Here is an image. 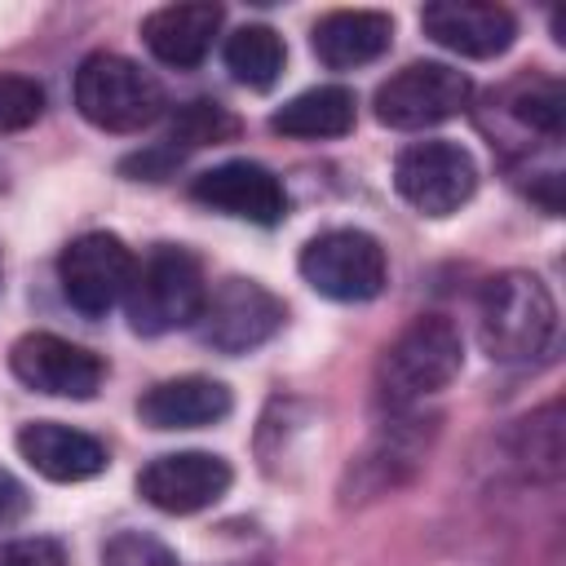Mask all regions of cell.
<instances>
[{
    "label": "cell",
    "instance_id": "26",
    "mask_svg": "<svg viewBox=\"0 0 566 566\" xmlns=\"http://www.w3.org/2000/svg\"><path fill=\"white\" fill-rule=\"evenodd\" d=\"M0 566H66V553L49 535H18L0 539Z\"/></svg>",
    "mask_w": 566,
    "mask_h": 566
},
{
    "label": "cell",
    "instance_id": "18",
    "mask_svg": "<svg viewBox=\"0 0 566 566\" xmlns=\"http://www.w3.org/2000/svg\"><path fill=\"white\" fill-rule=\"evenodd\" d=\"M394 40V18L380 9H336L314 22L310 44L323 66L332 71H354L376 62Z\"/></svg>",
    "mask_w": 566,
    "mask_h": 566
},
{
    "label": "cell",
    "instance_id": "2",
    "mask_svg": "<svg viewBox=\"0 0 566 566\" xmlns=\"http://www.w3.org/2000/svg\"><path fill=\"white\" fill-rule=\"evenodd\" d=\"M464 367L460 327L442 314L411 318L376 363V398L385 411H411L416 402L442 394Z\"/></svg>",
    "mask_w": 566,
    "mask_h": 566
},
{
    "label": "cell",
    "instance_id": "19",
    "mask_svg": "<svg viewBox=\"0 0 566 566\" xmlns=\"http://www.w3.org/2000/svg\"><path fill=\"white\" fill-rule=\"evenodd\" d=\"M420 420H394L354 464H349V482L358 495H385L389 486H398L420 460H424V447H429V433L416 429Z\"/></svg>",
    "mask_w": 566,
    "mask_h": 566
},
{
    "label": "cell",
    "instance_id": "23",
    "mask_svg": "<svg viewBox=\"0 0 566 566\" xmlns=\"http://www.w3.org/2000/svg\"><path fill=\"white\" fill-rule=\"evenodd\" d=\"M239 133V119L217 106V102H186L177 115H172V128H168V150L181 159V150H195V146H217V142H230Z\"/></svg>",
    "mask_w": 566,
    "mask_h": 566
},
{
    "label": "cell",
    "instance_id": "10",
    "mask_svg": "<svg viewBox=\"0 0 566 566\" xmlns=\"http://www.w3.org/2000/svg\"><path fill=\"white\" fill-rule=\"evenodd\" d=\"M9 367L27 389L49 394V398H80V402L93 398L106 380V363L93 349L66 336H53V332L18 336L9 349Z\"/></svg>",
    "mask_w": 566,
    "mask_h": 566
},
{
    "label": "cell",
    "instance_id": "25",
    "mask_svg": "<svg viewBox=\"0 0 566 566\" xmlns=\"http://www.w3.org/2000/svg\"><path fill=\"white\" fill-rule=\"evenodd\" d=\"M102 566H181V562L164 539H155L146 531H119L106 539Z\"/></svg>",
    "mask_w": 566,
    "mask_h": 566
},
{
    "label": "cell",
    "instance_id": "20",
    "mask_svg": "<svg viewBox=\"0 0 566 566\" xmlns=\"http://www.w3.org/2000/svg\"><path fill=\"white\" fill-rule=\"evenodd\" d=\"M354 106L358 102L345 84H318V88H305L292 102H283L270 115V128L283 137H305V142L345 137L354 128Z\"/></svg>",
    "mask_w": 566,
    "mask_h": 566
},
{
    "label": "cell",
    "instance_id": "21",
    "mask_svg": "<svg viewBox=\"0 0 566 566\" xmlns=\"http://www.w3.org/2000/svg\"><path fill=\"white\" fill-rule=\"evenodd\" d=\"M221 57H226V71H230L239 84L265 93V88L279 84L283 62H287V49H283V35H279L274 27L248 22V27H239L234 35H226Z\"/></svg>",
    "mask_w": 566,
    "mask_h": 566
},
{
    "label": "cell",
    "instance_id": "24",
    "mask_svg": "<svg viewBox=\"0 0 566 566\" xmlns=\"http://www.w3.org/2000/svg\"><path fill=\"white\" fill-rule=\"evenodd\" d=\"M44 115V88L31 75H0V133H22Z\"/></svg>",
    "mask_w": 566,
    "mask_h": 566
},
{
    "label": "cell",
    "instance_id": "7",
    "mask_svg": "<svg viewBox=\"0 0 566 566\" xmlns=\"http://www.w3.org/2000/svg\"><path fill=\"white\" fill-rule=\"evenodd\" d=\"M283 318H287V310H283V301L265 283L234 274V279H221L203 296L195 332L217 354H248V349L265 345L283 327Z\"/></svg>",
    "mask_w": 566,
    "mask_h": 566
},
{
    "label": "cell",
    "instance_id": "4",
    "mask_svg": "<svg viewBox=\"0 0 566 566\" xmlns=\"http://www.w3.org/2000/svg\"><path fill=\"white\" fill-rule=\"evenodd\" d=\"M71 93L75 111L102 133H142L168 106L164 84L124 53H88L75 66Z\"/></svg>",
    "mask_w": 566,
    "mask_h": 566
},
{
    "label": "cell",
    "instance_id": "16",
    "mask_svg": "<svg viewBox=\"0 0 566 566\" xmlns=\"http://www.w3.org/2000/svg\"><path fill=\"white\" fill-rule=\"evenodd\" d=\"M234 407L230 389L212 376H172L137 398V416L150 429H203L226 420Z\"/></svg>",
    "mask_w": 566,
    "mask_h": 566
},
{
    "label": "cell",
    "instance_id": "9",
    "mask_svg": "<svg viewBox=\"0 0 566 566\" xmlns=\"http://www.w3.org/2000/svg\"><path fill=\"white\" fill-rule=\"evenodd\" d=\"M473 97V84L464 71L447 66V62H411L402 71H394L380 88H376V119L385 128H429L442 124L451 115H460Z\"/></svg>",
    "mask_w": 566,
    "mask_h": 566
},
{
    "label": "cell",
    "instance_id": "14",
    "mask_svg": "<svg viewBox=\"0 0 566 566\" xmlns=\"http://www.w3.org/2000/svg\"><path fill=\"white\" fill-rule=\"evenodd\" d=\"M420 27L433 44H442L460 57H500L517 40V18L504 4H482V0L424 4Z\"/></svg>",
    "mask_w": 566,
    "mask_h": 566
},
{
    "label": "cell",
    "instance_id": "11",
    "mask_svg": "<svg viewBox=\"0 0 566 566\" xmlns=\"http://www.w3.org/2000/svg\"><path fill=\"white\" fill-rule=\"evenodd\" d=\"M234 482V469L212 451H172L137 473V495L159 513H199L217 504Z\"/></svg>",
    "mask_w": 566,
    "mask_h": 566
},
{
    "label": "cell",
    "instance_id": "27",
    "mask_svg": "<svg viewBox=\"0 0 566 566\" xmlns=\"http://www.w3.org/2000/svg\"><path fill=\"white\" fill-rule=\"evenodd\" d=\"M27 509H31L27 486L9 469H0V526H13L18 517H27Z\"/></svg>",
    "mask_w": 566,
    "mask_h": 566
},
{
    "label": "cell",
    "instance_id": "17",
    "mask_svg": "<svg viewBox=\"0 0 566 566\" xmlns=\"http://www.w3.org/2000/svg\"><path fill=\"white\" fill-rule=\"evenodd\" d=\"M221 18H226L221 4H164L142 18V40L164 66L190 71L208 57L221 31Z\"/></svg>",
    "mask_w": 566,
    "mask_h": 566
},
{
    "label": "cell",
    "instance_id": "13",
    "mask_svg": "<svg viewBox=\"0 0 566 566\" xmlns=\"http://www.w3.org/2000/svg\"><path fill=\"white\" fill-rule=\"evenodd\" d=\"M495 124L504 133H517L522 142V159H513V168L522 172L526 159H531V142H544V146H557L562 142V124H566V93L553 75H517L509 80L504 88L491 93V106ZM495 133V137H504Z\"/></svg>",
    "mask_w": 566,
    "mask_h": 566
},
{
    "label": "cell",
    "instance_id": "22",
    "mask_svg": "<svg viewBox=\"0 0 566 566\" xmlns=\"http://www.w3.org/2000/svg\"><path fill=\"white\" fill-rule=\"evenodd\" d=\"M509 447L526 478L557 482V473H562V402H544L539 411L517 420Z\"/></svg>",
    "mask_w": 566,
    "mask_h": 566
},
{
    "label": "cell",
    "instance_id": "5",
    "mask_svg": "<svg viewBox=\"0 0 566 566\" xmlns=\"http://www.w3.org/2000/svg\"><path fill=\"white\" fill-rule=\"evenodd\" d=\"M301 279L327 301H371L389 279V261L367 230H323L301 252Z\"/></svg>",
    "mask_w": 566,
    "mask_h": 566
},
{
    "label": "cell",
    "instance_id": "15",
    "mask_svg": "<svg viewBox=\"0 0 566 566\" xmlns=\"http://www.w3.org/2000/svg\"><path fill=\"white\" fill-rule=\"evenodd\" d=\"M18 455L49 482H88L97 478L111 455L106 447L84 433V429H71L62 420H31L18 429Z\"/></svg>",
    "mask_w": 566,
    "mask_h": 566
},
{
    "label": "cell",
    "instance_id": "8",
    "mask_svg": "<svg viewBox=\"0 0 566 566\" xmlns=\"http://www.w3.org/2000/svg\"><path fill=\"white\" fill-rule=\"evenodd\" d=\"M394 190L420 217H451L478 190V164L460 142H416L394 159Z\"/></svg>",
    "mask_w": 566,
    "mask_h": 566
},
{
    "label": "cell",
    "instance_id": "12",
    "mask_svg": "<svg viewBox=\"0 0 566 566\" xmlns=\"http://www.w3.org/2000/svg\"><path fill=\"white\" fill-rule=\"evenodd\" d=\"M190 199L212 212L252 221V226H279L287 217L283 181L256 159H226V164L199 172L190 181Z\"/></svg>",
    "mask_w": 566,
    "mask_h": 566
},
{
    "label": "cell",
    "instance_id": "1",
    "mask_svg": "<svg viewBox=\"0 0 566 566\" xmlns=\"http://www.w3.org/2000/svg\"><path fill=\"white\" fill-rule=\"evenodd\" d=\"M557 336V301L531 270H500L478 296V340L495 363H535Z\"/></svg>",
    "mask_w": 566,
    "mask_h": 566
},
{
    "label": "cell",
    "instance_id": "6",
    "mask_svg": "<svg viewBox=\"0 0 566 566\" xmlns=\"http://www.w3.org/2000/svg\"><path fill=\"white\" fill-rule=\"evenodd\" d=\"M133 270H137L133 248L111 230L75 234L57 256L62 296L88 318H102L124 301V292L133 283Z\"/></svg>",
    "mask_w": 566,
    "mask_h": 566
},
{
    "label": "cell",
    "instance_id": "3",
    "mask_svg": "<svg viewBox=\"0 0 566 566\" xmlns=\"http://www.w3.org/2000/svg\"><path fill=\"white\" fill-rule=\"evenodd\" d=\"M203 296H208V283H203L199 256L190 248L159 243L137 261L133 283L124 292L128 327L137 336H164L177 327H195Z\"/></svg>",
    "mask_w": 566,
    "mask_h": 566
}]
</instances>
